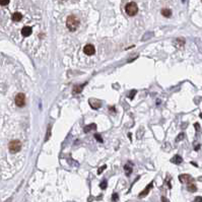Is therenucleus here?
<instances>
[{"instance_id":"nucleus-23","label":"nucleus","mask_w":202,"mask_h":202,"mask_svg":"<svg viewBox=\"0 0 202 202\" xmlns=\"http://www.w3.org/2000/svg\"><path fill=\"white\" fill-rule=\"evenodd\" d=\"M100 187L102 189H106L107 188V181L106 180H104L102 183H101V185H100Z\"/></svg>"},{"instance_id":"nucleus-4","label":"nucleus","mask_w":202,"mask_h":202,"mask_svg":"<svg viewBox=\"0 0 202 202\" xmlns=\"http://www.w3.org/2000/svg\"><path fill=\"white\" fill-rule=\"evenodd\" d=\"M179 180H180L181 183H184V184H190V183H194V179L191 177L190 175H180L179 176Z\"/></svg>"},{"instance_id":"nucleus-15","label":"nucleus","mask_w":202,"mask_h":202,"mask_svg":"<svg viewBox=\"0 0 202 202\" xmlns=\"http://www.w3.org/2000/svg\"><path fill=\"white\" fill-rule=\"evenodd\" d=\"M187 189H188L189 192H195L196 190H197V188H196L194 183H190V184L187 185Z\"/></svg>"},{"instance_id":"nucleus-20","label":"nucleus","mask_w":202,"mask_h":202,"mask_svg":"<svg viewBox=\"0 0 202 202\" xmlns=\"http://www.w3.org/2000/svg\"><path fill=\"white\" fill-rule=\"evenodd\" d=\"M95 138H96V139L98 140L99 142H101V143H103V138L101 137V135H100V134H98V133H97V134H95Z\"/></svg>"},{"instance_id":"nucleus-28","label":"nucleus","mask_w":202,"mask_h":202,"mask_svg":"<svg viewBox=\"0 0 202 202\" xmlns=\"http://www.w3.org/2000/svg\"><path fill=\"white\" fill-rule=\"evenodd\" d=\"M162 202H168L167 198H166V197H162Z\"/></svg>"},{"instance_id":"nucleus-12","label":"nucleus","mask_w":202,"mask_h":202,"mask_svg":"<svg viewBox=\"0 0 202 202\" xmlns=\"http://www.w3.org/2000/svg\"><path fill=\"white\" fill-rule=\"evenodd\" d=\"M171 162H173V164H181V162H183V158H181L180 156H174V158L171 160Z\"/></svg>"},{"instance_id":"nucleus-7","label":"nucleus","mask_w":202,"mask_h":202,"mask_svg":"<svg viewBox=\"0 0 202 202\" xmlns=\"http://www.w3.org/2000/svg\"><path fill=\"white\" fill-rule=\"evenodd\" d=\"M33 31H32V28L31 27H23L21 29V36L23 38H28L30 36L32 35Z\"/></svg>"},{"instance_id":"nucleus-5","label":"nucleus","mask_w":202,"mask_h":202,"mask_svg":"<svg viewBox=\"0 0 202 202\" xmlns=\"http://www.w3.org/2000/svg\"><path fill=\"white\" fill-rule=\"evenodd\" d=\"M15 104L18 107H23L26 105V96L23 93H18L15 97Z\"/></svg>"},{"instance_id":"nucleus-8","label":"nucleus","mask_w":202,"mask_h":202,"mask_svg":"<svg viewBox=\"0 0 202 202\" xmlns=\"http://www.w3.org/2000/svg\"><path fill=\"white\" fill-rule=\"evenodd\" d=\"M151 188H152V182L149 183V184L146 186V188H145L144 190H143V191H142L141 193L139 194V198H142V197H144V196H146L147 194L149 193V191H150Z\"/></svg>"},{"instance_id":"nucleus-13","label":"nucleus","mask_w":202,"mask_h":202,"mask_svg":"<svg viewBox=\"0 0 202 202\" xmlns=\"http://www.w3.org/2000/svg\"><path fill=\"white\" fill-rule=\"evenodd\" d=\"M93 102H95V104L91 102H89V105L91 106V108H93V109H99V108H101V106H102V104L100 103V101H97V100H93Z\"/></svg>"},{"instance_id":"nucleus-25","label":"nucleus","mask_w":202,"mask_h":202,"mask_svg":"<svg viewBox=\"0 0 202 202\" xmlns=\"http://www.w3.org/2000/svg\"><path fill=\"white\" fill-rule=\"evenodd\" d=\"M193 202H202V197H200V196H198V197H196L195 199H194Z\"/></svg>"},{"instance_id":"nucleus-16","label":"nucleus","mask_w":202,"mask_h":202,"mask_svg":"<svg viewBox=\"0 0 202 202\" xmlns=\"http://www.w3.org/2000/svg\"><path fill=\"white\" fill-rule=\"evenodd\" d=\"M97 128V125L96 124H91L89 126H85V132H89L91 130H93V129Z\"/></svg>"},{"instance_id":"nucleus-17","label":"nucleus","mask_w":202,"mask_h":202,"mask_svg":"<svg viewBox=\"0 0 202 202\" xmlns=\"http://www.w3.org/2000/svg\"><path fill=\"white\" fill-rule=\"evenodd\" d=\"M124 170H125V172H126V175L127 176H130L131 175V173H132V168L129 166V164H126L124 167Z\"/></svg>"},{"instance_id":"nucleus-29","label":"nucleus","mask_w":202,"mask_h":202,"mask_svg":"<svg viewBox=\"0 0 202 202\" xmlns=\"http://www.w3.org/2000/svg\"><path fill=\"white\" fill-rule=\"evenodd\" d=\"M200 118H202V113H201V114H200Z\"/></svg>"},{"instance_id":"nucleus-27","label":"nucleus","mask_w":202,"mask_h":202,"mask_svg":"<svg viewBox=\"0 0 202 202\" xmlns=\"http://www.w3.org/2000/svg\"><path fill=\"white\" fill-rule=\"evenodd\" d=\"M195 127H196V130H197V131H199V124H198V123H196V124H195Z\"/></svg>"},{"instance_id":"nucleus-14","label":"nucleus","mask_w":202,"mask_h":202,"mask_svg":"<svg viewBox=\"0 0 202 202\" xmlns=\"http://www.w3.org/2000/svg\"><path fill=\"white\" fill-rule=\"evenodd\" d=\"M162 14L164 17H170V16L172 15V11L168 8H164V9H162Z\"/></svg>"},{"instance_id":"nucleus-2","label":"nucleus","mask_w":202,"mask_h":202,"mask_svg":"<svg viewBox=\"0 0 202 202\" xmlns=\"http://www.w3.org/2000/svg\"><path fill=\"white\" fill-rule=\"evenodd\" d=\"M8 149L11 153H16L21 149V142L19 140L15 139L10 141V143L8 144Z\"/></svg>"},{"instance_id":"nucleus-3","label":"nucleus","mask_w":202,"mask_h":202,"mask_svg":"<svg viewBox=\"0 0 202 202\" xmlns=\"http://www.w3.org/2000/svg\"><path fill=\"white\" fill-rule=\"evenodd\" d=\"M125 10H126V13L128 14V15L134 16L138 12V6L135 2H130L126 5Z\"/></svg>"},{"instance_id":"nucleus-9","label":"nucleus","mask_w":202,"mask_h":202,"mask_svg":"<svg viewBox=\"0 0 202 202\" xmlns=\"http://www.w3.org/2000/svg\"><path fill=\"white\" fill-rule=\"evenodd\" d=\"M85 85H87V83H83V85H75V87H73L72 93H73V95H78V93H80L82 91V89H83V87H85Z\"/></svg>"},{"instance_id":"nucleus-10","label":"nucleus","mask_w":202,"mask_h":202,"mask_svg":"<svg viewBox=\"0 0 202 202\" xmlns=\"http://www.w3.org/2000/svg\"><path fill=\"white\" fill-rule=\"evenodd\" d=\"M21 18H22V15L19 12H14V13L12 14V20H13V21H16V22L20 21Z\"/></svg>"},{"instance_id":"nucleus-26","label":"nucleus","mask_w":202,"mask_h":202,"mask_svg":"<svg viewBox=\"0 0 202 202\" xmlns=\"http://www.w3.org/2000/svg\"><path fill=\"white\" fill-rule=\"evenodd\" d=\"M135 93H136V91H134V89H133V91H131V93H130V96H129V98H130V99H131V100H132V99H133V97H134V95H135Z\"/></svg>"},{"instance_id":"nucleus-19","label":"nucleus","mask_w":202,"mask_h":202,"mask_svg":"<svg viewBox=\"0 0 202 202\" xmlns=\"http://www.w3.org/2000/svg\"><path fill=\"white\" fill-rule=\"evenodd\" d=\"M9 2H10V0H0V5L1 6H6V5H8Z\"/></svg>"},{"instance_id":"nucleus-6","label":"nucleus","mask_w":202,"mask_h":202,"mask_svg":"<svg viewBox=\"0 0 202 202\" xmlns=\"http://www.w3.org/2000/svg\"><path fill=\"white\" fill-rule=\"evenodd\" d=\"M83 52H85V54H87V55L91 56L96 53V49H95V47H93L91 44H89V45H87V46H85V48H83Z\"/></svg>"},{"instance_id":"nucleus-1","label":"nucleus","mask_w":202,"mask_h":202,"mask_svg":"<svg viewBox=\"0 0 202 202\" xmlns=\"http://www.w3.org/2000/svg\"><path fill=\"white\" fill-rule=\"evenodd\" d=\"M78 26H79V20L75 15H69L66 19V27L69 31L74 32L77 30Z\"/></svg>"},{"instance_id":"nucleus-21","label":"nucleus","mask_w":202,"mask_h":202,"mask_svg":"<svg viewBox=\"0 0 202 202\" xmlns=\"http://www.w3.org/2000/svg\"><path fill=\"white\" fill-rule=\"evenodd\" d=\"M118 199H119V195H118L117 193H114L113 196H112V200H113L114 202H116Z\"/></svg>"},{"instance_id":"nucleus-18","label":"nucleus","mask_w":202,"mask_h":202,"mask_svg":"<svg viewBox=\"0 0 202 202\" xmlns=\"http://www.w3.org/2000/svg\"><path fill=\"white\" fill-rule=\"evenodd\" d=\"M50 137H51V125H49V127H48V131H47V136L45 137V141H48Z\"/></svg>"},{"instance_id":"nucleus-24","label":"nucleus","mask_w":202,"mask_h":202,"mask_svg":"<svg viewBox=\"0 0 202 202\" xmlns=\"http://www.w3.org/2000/svg\"><path fill=\"white\" fill-rule=\"evenodd\" d=\"M107 166H103V167H101L100 169L98 170V174H102V172H104L105 170H106Z\"/></svg>"},{"instance_id":"nucleus-11","label":"nucleus","mask_w":202,"mask_h":202,"mask_svg":"<svg viewBox=\"0 0 202 202\" xmlns=\"http://www.w3.org/2000/svg\"><path fill=\"white\" fill-rule=\"evenodd\" d=\"M175 45H176V47H178V48H182V47L185 45V40L184 39H182V38L177 39L176 42H175Z\"/></svg>"},{"instance_id":"nucleus-22","label":"nucleus","mask_w":202,"mask_h":202,"mask_svg":"<svg viewBox=\"0 0 202 202\" xmlns=\"http://www.w3.org/2000/svg\"><path fill=\"white\" fill-rule=\"evenodd\" d=\"M184 136H185V134L184 133H181V134H179V136H178L177 138H176V141H180V140H182L183 138H184Z\"/></svg>"}]
</instances>
